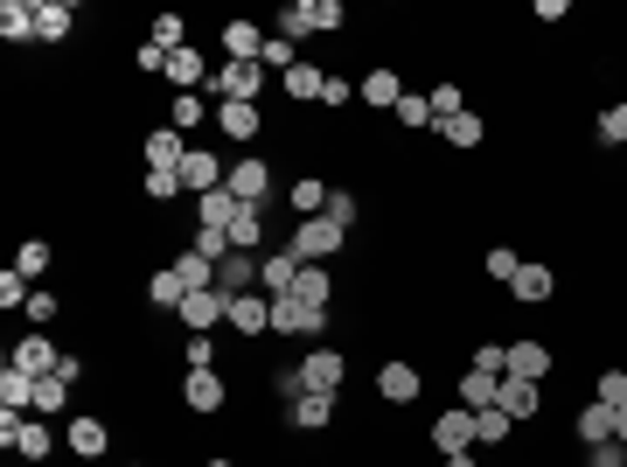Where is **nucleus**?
<instances>
[{
    "instance_id": "c03bdc74",
    "label": "nucleus",
    "mask_w": 627,
    "mask_h": 467,
    "mask_svg": "<svg viewBox=\"0 0 627 467\" xmlns=\"http://www.w3.org/2000/svg\"><path fill=\"white\" fill-rule=\"evenodd\" d=\"M272 35H287V43L300 49V35H314V22H307V0H293V8H279V22H272Z\"/></svg>"
},
{
    "instance_id": "20e7f679",
    "label": "nucleus",
    "mask_w": 627,
    "mask_h": 467,
    "mask_svg": "<svg viewBox=\"0 0 627 467\" xmlns=\"http://www.w3.org/2000/svg\"><path fill=\"white\" fill-rule=\"evenodd\" d=\"M223 189H231L237 202H265V210H272V161H265V154H237Z\"/></svg>"
},
{
    "instance_id": "aec40b11",
    "label": "nucleus",
    "mask_w": 627,
    "mask_h": 467,
    "mask_svg": "<svg viewBox=\"0 0 627 467\" xmlns=\"http://www.w3.org/2000/svg\"><path fill=\"white\" fill-rule=\"evenodd\" d=\"M356 98H363L370 112H397V98H405V78H397V70H370V78L356 84Z\"/></svg>"
},
{
    "instance_id": "e433bc0d",
    "label": "nucleus",
    "mask_w": 627,
    "mask_h": 467,
    "mask_svg": "<svg viewBox=\"0 0 627 467\" xmlns=\"http://www.w3.org/2000/svg\"><path fill=\"white\" fill-rule=\"evenodd\" d=\"M397 126H405V133H432V98L426 91H405V98H397V112H391Z\"/></svg>"
},
{
    "instance_id": "a19ab883",
    "label": "nucleus",
    "mask_w": 627,
    "mask_h": 467,
    "mask_svg": "<svg viewBox=\"0 0 627 467\" xmlns=\"http://www.w3.org/2000/svg\"><path fill=\"white\" fill-rule=\"evenodd\" d=\"M188 252H202L209 266H223V258H231L237 245H231V231H209V223H196V237H188Z\"/></svg>"
},
{
    "instance_id": "7ed1b4c3",
    "label": "nucleus",
    "mask_w": 627,
    "mask_h": 467,
    "mask_svg": "<svg viewBox=\"0 0 627 467\" xmlns=\"http://www.w3.org/2000/svg\"><path fill=\"white\" fill-rule=\"evenodd\" d=\"M300 384L341 398V384H349V357H341V349H328V342H314L307 357H300Z\"/></svg>"
},
{
    "instance_id": "6e6d98bb",
    "label": "nucleus",
    "mask_w": 627,
    "mask_h": 467,
    "mask_svg": "<svg viewBox=\"0 0 627 467\" xmlns=\"http://www.w3.org/2000/svg\"><path fill=\"white\" fill-rule=\"evenodd\" d=\"M321 217H328V223H341V231H349V223L363 217V202H356L349 189H335V196H328V210H321Z\"/></svg>"
},
{
    "instance_id": "09e8293b",
    "label": "nucleus",
    "mask_w": 627,
    "mask_h": 467,
    "mask_svg": "<svg viewBox=\"0 0 627 467\" xmlns=\"http://www.w3.org/2000/svg\"><path fill=\"white\" fill-rule=\"evenodd\" d=\"M154 43H161L167 56L188 49V22H182V14H154Z\"/></svg>"
},
{
    "instance_id": "ea45409f",
    "label": "nucleus",
    "mask_w": 627,
    "mask_h": 467,
    "mask_svg": "<svg viewBox=\"0 0 627 467\" xmlns=\"http://www.w3.org/2000/svg\"><path fill=\"white\" fill-rule=\"evenodd\" d=\"M49 446H56V433H49L43 419H28L22 433H14V454H22V460H49Z\"/></svg>"
},
{
    "instance_id": "3c124183",
    "label": "nucleus",
    "mask_w": 627,
    "mask_h": 467,
    "mask_svg": "<svg viewBox=\"0 0 627 467\" xmlns=\"http://www.w3.org/2000/svg\"><path fill=\"white\" fill-rule=\"evenodd\" d=\"M63 405H70L63 377H35V412H63Z\"/></svg>"
},
{
    "instance_id": "bf43d9fd",
    "label": "nucleus",
    "mask_w": 627,
    "mask_h": 467,
    "mask_svg": "<svg viewBox=\"0 0 627 467\" xmlns=\"http://www.w3.org/2000/svg\"><path fill=\"white\" fill-rule=\"evenodd\" d=\"M132 63H140V70H147V78H167V49L154 43V35H147V43H140V49H132Z\"/></svg>"
},
{
    "instance_id": "0eeeda50",
    "label": "nucleus",
    "mask_w": 627,
    "mask_h": 467,
    "mask_svg": "<svg viewBox=\"0 0 627 467\" xmlns=\"http://www.w3.org/2000/svg\"><path fill=\"white\" fill-rule=\"evenodd\" d=\"M293 279H300V252H293V245H272V252L258 258V293H265V301L293 293Z\"/></svg>"
},
{
    "instance_id": "2eb2a0df",
    "label": "nucleus",
    "mask_w": 627,
    "mask_h": 467,
    "mask_svg": "<svg viewBox=\"0 0 627 467\" xmlns=\"http://www.w3.org/2000/svg\"><path fill=\"white\" fill-rule=\"evenodd\" d=\"M496 405H502V412L523 425V419H537V412H544V384H530V377H502Z\"/></svg>"
},
{
    "instance_id": "423d86ee",
    "label": "nucleus",
    "mask_w": 627,
    "mask_h": 467,
    "mask_svg": "<svg viewBox=\"0 0 627 467\" xmlns=\"http://www.w3.org/2000/svg\"><path fill=\"white\" fill-rule=\"evenodd\" d=\"M223 405H231V384L217 377V370H188L182 377V412H223Z\"/></svg>"
},
{
    "instance_id": "5fc2aeb1",
    "label": "nucleus",
    "mask_w": 627,
    "mask_h": 467,
    "mask_svg": "<svg viewBox=\"0 0 627 467\" xmlns=\"http://www.w3.org/2000/svg\"><path fill=\"white\" fill-rule=\"evenodd\" d=\"M182 363H188V370H217V342H209V335H188V342H182Z\"/></svg>"
},
{
    "instance_id": "ddd939ff",
    "label": "nucleus",
    "mask_w": 627,
    "mask_h": 467,
    "mask_svg": "<svg viewBox=\"0 0 627 467\" xmlns=\"http://www.w3.org/2000/svg\"><path fill=\"white\" fill-rule=\"evenodd\" d=\"M70 454H78V460L112 454V425H105L98 412H70Z\"/></svg>"
},
{
    "instance_id": "72a5a7b5",
    "label": "nucleus",
    "mask_w": 627,
    "mask_h": 467,
    "mask_svg": "<svg viewBox=\"0 0 627 467\" xmlns=\"http://www.w3.org/2000/svg\"><path fill=\"white\" fill-rule=\"evenodd\" d=\"M231 217H237V196H231V189L196 196V223H209V231H231Z\"/></svg>"
},
{
    "instance_id": "5701e85b",
    "label": "nucleus",
    "mask_w": 627,
    "mask_h": 467,
    "mask_svg": "<svg viewBox=\"0 0 627 467\" xmlns=\"http://www.w3.org/2000/svg\"><path fill=\"white\" fill-rule=\"evenodd\" d=\"M231 328L237 335H272V301H265V293H237V301H231Z\"/></svg>"
},
{
    "instance_id": "f3484780",
    "label": "nucleus",
    "mask_w": 627,
    "mask_h": 467,
    "mask_svg": "<svg viewBox=\"0 0 627 467\" xmlns=\"http://www.w3.org/2000/svg\"><path fill=\"white\" fill-rule=\"evenodd\" d=\"M217 293H223V301H237V293H258V258H252V252H231V258L217 266Z\"/></svg>"
},
{
    "instance_id": "603ef678",
    "label": "nucleus",
    "mask_w": 627,
    "mask_h": 467,
    "mask_svg": "<svg viewBox=\"0 0 627 467\" xmlns=\"http://www.w3.org/2000/svg\"><path fill=\"white\" fill-rule=\"evenodd\" d=\"M481 266H488V279H502V287H509L523 258H516V245H488V258H481Z\"/></svg>"
},
{
    "instance_id": "9b49d317",
    "label": "nucleus",
    "mask_w": 627,
    "mask_h": 467,
    "mask_svg": "<svg viewBox=\"0 0 627 467\" xmlns=\"http://www.w3.org/2000/svg\"><path fill=\"white\" fill-rule=\"evenodd\" d=\"M8 363H14V370H28V377H56V363H63V349H56L49 335L35 328V335H22V342H14V357H8Z\"/></svg>"
},
{
    "instance_id": "bb28decb",
    "label": "nucleus",
    "mask_w": 627,
    "mask_h": 467,
    "mask_svg": "<svg viewBox=\"0 0 627 467\" xmlns=\"http://www.w3.org/2000/svg\"><path fill=\"white\" fill-rule=\"evenodd\" d=\"M496 390H502V377H496V370H461V405H467V412H488V405H496Z\"/></svg>"
},
{
    "instance_id": "e2e57ef3",
    "label": "nucleus",
    "mask_w": 627,
    "mask_h": 467,
    "mask_svg": "<svg viewBox=\"0 0 627 467\" xmlns=\"http://www.w3.org/2000/svg\"><path fill=\"white\" fill-rule=\"evenodd\" d=\"M446 467H481V460H474V446H467V454H446Z\"/></svg>"
},
{
    "instance_id": "4468645a",
    "label": "nucleus",
    "mask_w": 627,
    "mask_h": 467,
    "mask_svg": "<svg viewBox=\"0 0 627 467\" xmlns=\"http://www.w3.org/2000/svg\"><path fill=\"white\" fill-rule=\"evenodd\" d=\"M432 446H440V460H446V454H467V446H474V412H467V405H453V412L432 419Z\"/></svg>"
},
{
    "instance_id": "cd10ccee",
    "label": "nucleus",
    "mask_w": 627,
    "mask_h": 467,
    "mask_svg": "<svg viewBox=\"0 0 627 467\" xmlns=\"http://www.w3.org/2000/svg\"><path fill=\"white\" fill-rule=\"evenodd\" d=\"M0 412H35V377L28 370H0Z\"/></svg>"
},
{
    "instance_id": "7c9ffc66",
    "label": "nucleus",
    "mask_w": 627,
    "mask_h": 467,
    "mask_svg": "<svg viewBox=\"0 0 627 467\" xmlns=\"http://www.w3.org/2000/svg\"><path fill=\"white\" fill-rule=\"evenodd\" d=\"M572 433H579V446H600V440H614V405H585V412L572 419Z\"/></svg>"
},
{
    "instance_id": "a878e982",
    "label": "nucleus",
    "mask_w": 627,
    "mask_h": 467,
    "mask_svg": "<svg viewBox=\"0 0 627 467\" xmlns=\"http://www.w3.org/2000/svg\"><path fill=\"white\" fill-rule=\"evenodd\" d=\"M279 84H287V98H293V105H321V84H328V70L300 56V63H293V70H287Z\"/></svg>"
},
{
    "instance_id": "6e6552de",
    "label": "nucleus",
    "mask_w": 627,
    "mask_h": 467,
    "mask_svg": "<svg viewBox=\"0 0 627 467\" xmlns=\"http://www.w3.org/2000/svg\"><path fill=\"white\" fill-rule=\"evenodd\" d=\"M509 293H516V307H550V293H558V272L537 266V258H523L516 279H509Z\"/></svg>"
},
{
    "instance_id": "2f4dec72",
    "label": "nucleus",
    "mask_w": 627,
    "mask_h": 467,
    "mask_svg": "<svg viewBox=\"0 0 627 467\" xmlns=\"http://www.w3.org/2000/svg\"><path fill=\"white\" fill-rule=\"evenodd\" d=\"M328 182H321V175H300L293 182V189H287V202H293V217H321V210H328Z\"/></svg>"
},
{
    "instance_id": "de8ad7c7",
    "label": "nucleus",
    "mask_w": 627,
    "mask_h": 467,
    "mask_svg": "<svg viewBox=\"0 0 627 467\" xmlns=\"http://www.w3.org/2000/svg\"><path fill=\"white\" fill-rule=\"evenodd\" d=\"M258 63L272 70V78H287V70L300 63V56H293V43H287V35H265V56H258Z\"/></svg>"
},
{
    "instance_id": "4be33fe9",
    "label": "nucleus",
    "mask_w": 627,
    "mask_h": 467,
    "mask_svg": "<svg viewBox=\"0 0 627 467\" xmlns=\"http://www.w3.org/2000/svg\"><path fill=\"white\" fill-rule=\"evenodd\" d=\"M223 56H231V63H258V56H265V28L258 22H223Z\"/></svg>"
},
{
    "instance_id": "c756f323",
    "label": "nucleus",
    "mask_w": 627,
    "mask_h": 467,
    "mask_svg": "<svg viewBox=\"0 0 627 467\" xmlns=\"http://www.w3.org/2000/svg\"><path fill=\"white\" fill-rule=\"evenodd\" d=\"M182 301H188V287L175 279V266H161L154 279H147V307H161V314H182Z\"/></svg>"
},
{
    "instance_id": "412c9836",
    "label": "nucleus",
    "mask_w": 627,
    "mask_h": 467,
    "mask_svg": "<svg viewBox=\"0 0 627 467\" xmlns=\"http://www.w3.org/2000/svg\"><path fill=\"white\" fill-rule=\"evenodd\" d=\"M140 154H147V167H175V175H182L188 147H182V133H175V126H154V133L140 140Z\"/></svg>"
},
{
    "instance_id": "680f3d73",
    "label": "nucleus",
    "mask_w": 627,
    "mask_h": 467,
    "mask_svg": "<svg viewBox=\"0 0 627 467\" xmlns=\"http://www.w3.org/2000/svg\"><path fill=\"white\" fill-rule=\"evenodd\" d=\"M321 105H328V112L349 105V78H328V84H321Z\"/></svg>"
},
{
    "instance_id": "052dcab7",
    "label": "nucleus",
    "mask_w": 627,
    "mask_h": 467,
    "mask_svg": "<svg viewBox=\"0 0 627 467\" xmlns=\"http://www.w3.org/2000/svg\"><path fill=\"white\" fill-rule=\"evenodd\" d=\"M585 467H627V446H620V440H600V446H585Z\"/></svg>"
},
{
    "instance_id": "13d9d810",
    "label": "nucleus",
    "mask_w": 627,
    "mask_h": 467,
    "mask_svg": "<svg viewBox=\"0 0 627 467\" xmlns=\"http://www.w3.org/2000/svg\"><path fill=\"white\" fill-rule=\"evenodd\" d=\"M600 140L606 147H627V105H606L600 112Z\"/></svg>"
},
{
    "instance_id": "37998d69",
    "label": "nucleus",
    "mask_w": 627,
    "mask_h": 467,
    "mask_svg": "<svg viewBox=\"0 0 627 467\" xmlns=\"http://www.w3.org/2000/svg\"><path fill=\"white\" fill-rule=\"evenodd\" d=\"M426 98H432V133H440L446 119H461V112H467V105H461V84H432Z\"/></svg>"
},
{
    "instance_id": "dca6fc26",
    "label": "nucleus",
    "mask_w": 627,
    "mask_h": 467,
    "mask_svg": "<svg viewBox=\"0 0 627 467\" xmlns=\"http://www.w3.org/2000/svg\"><path fill=\"white\" fill-rule=\"evenodd\" d=\"M70 28H78L70 0H35V43H70Z\"/></svg>"
},
{
    "instance_id": "b1692460",
    "label": "nucleus",
    "mask_w": 627,
    "mask_h": 467,
    "mask_svg": "<svg viewBox=\"0 0 627 467\" xmlns=\"http://www.w3.org/2000/svg\"><path fill=\"white\" fill-rule=\"evenodd\" d=\"M509 377L544 384V377H550V349H544V342H530V335H523V342H509Z\"/></svg>"
},
{
    "instance_id": "8fccbe9b",
    "label": "nucleus",
    "mask_w": 627,
    "mask_h": 467,
    "mask_svg": "<svg viewBox=\"0 0 627 467\" xmlns=\"http://www.w3.org/2000/svg\"><path fill=\"white\" fill-rule=\"evenodd\" d=\"M140 189L154 196V202H175V196H182V175H175V167H147V182H140Z\"/></svg>"
},
{
    "instance_id": "69168bd1",
    "label": "nucleus",
    "mask_w": 627,
    "mask_h": 467,
    "mask_svg": "<svg viewBox=\"0 0 627 467\" xmlns=\"http://www.w3.org/2000/svg\"><path fill=\"white\" fill-rule=\"evenodd\" d=\"M202 467H237V460H223V454H217V460H202Z\"/></svg>"
},
{
    "instance_id": "f257e3e1",
    "label": "nucleus",
    "mask_w": 627,
    "mask_h": 467,
    "mask_svg": "<svg viewBox=\"0 0 627 467\" xmlns=\"http://www.w3.org/2000/svg\"><path fill=\"white\" fill-rule=\"evenodd\" d=\"M265 84H272V70H265V63H223V70H209L217 105H258Z\"/></svg>"
},
{
    "instance_id": "c85d7f7f",
    "label": "nucleus",
    "mask_w": 627,
    "mask_h": 467,
    "mask_svg": "<svg viewBox=\"0 0 627 467\" xmlns=\"http://www.w3.org/2000/svg\"><path fill=\"white\" fill-rule=\"evenodd\" d=\"M293 301L328 307V301H335V272H328V266H300V279H293Z\"/></svg>"
},
{
    "instance_id": "f704fd0d",
    "label": "nucleus",
    "mask_w": 627,
    "mask_h": 467,
    "mask_svg": "<svg viewBox=\"0 0 627 467\" xmlns=\"http://www.w3.org/2000/svg\"><path fill=\"white\" fill-rule=\"evenodd\" d=\"M509 433H516V419H509L502 405H488V412H474V446H509Z\"/></svg>"
},
{
    "instance_id": "338daca9",
    "label": "nucleus",
    "mask_w": 627,
    "mask_h": 467,
    "mask_svg": "<svg viewBox=\"0 0 627 467\" xmlns=\"http://www.w3.org/2000/svg\"><path fill=\"white\" fill-rule=\"evenodd\" d=\"M126 467H140V460H126Z\"/></svg>"
},
{
    "instance_id": "39448f33",
    "label": "nucleus",
    "mask_w": 627,
    "mask_h": 467,
    "mask_svg": "<svg viewBox=\"0 0 627 467\" xmlns=\"http://www.w3.org/2000/svg\"><path fill=\"white\" fill-rule=\"evenodd\" d=\"M231 182V161L217 154V147H188V161H182V189L188 196H209V189H223Z\"/></svg>"
},
{
    "instance_id": "473e14b6",
    "label": "nucleus",
    "mask_w": 627,
    "mask_h": 467,
    "mask_svg": "<svg viewBox=\"0 0 627 467\" xmlns=\"http://www.w3.org/2000/svg\"><path fill=\"white\" fill-rule=\"evenodd\" d=\"M0 35L8 43H35V0H0Z\"/></svg>"
},
{
    "instance_id": "f03ea898",
    "label": "nucleus",
    "mask_w": 627,
    "mask_h": 467,
    "mask_svg": "<svg viewBox=\"0 0 627 467\" xmlns=\"http://www.w3.org/2000/svg\"><path fill=\"white\" fill-rule=\"evenodd\" d=\"M287 245L300 252V266H328V258L349 245V231H341V223H328V217H300Z\"/></svg>"
},
{
    "instance_id": "c9c22d12",
    "label": "nucleus",
    "mask_w": 627,
    "mask_h": 467,
    "mask_svg": "<svg viewBox=\"0 0 627 467\" xmlns=\"http://www.w3.org/2000/svg\"><path fill=\"white\" fill-rule=\"evenodd\" d=\"M175 279H182L188 293H209V287H217V266H209L202 252H188V245H182V258H175Z\"/></svg>"
},
{
    "instance_id": "58836bf2",
    "label": "nucleus",
    "mask_w": 627,
    "mask_h": 467,
    "mask_svg": "<svg viewBox=\"0 0 627 467\" xmlns=\"http://www.w3.org/2000/svg\"><path fill=\"white\" fill-rule=\"evenodd\" d=\"M440 140H446V147H461V154H467V147H481V140H488L481 112H461V119H446V126H440Z\"/></svg>"
},
{
    "instance_id": "393cba45",
    "label": "nucleus",
    "mask_w": 627,
    "mask_h": 467,
    "mask_svg": "<svg viewBox=\"0 0 627 467\" xmlns=\"http://www.w3.org/2000/svg\"><path fill=\"white\" fill-rule=\"evenodd\" d=\"M167 84H175V91H202V84H209V63H202V49H196V43L167 56Z\"/></svg>"
},
{
    "instance_id": "f8f14e48",
    "label": "nucleus",
    "mask_w": 627,
    "mask_h": 467,
    "mask_svg": "<svg viewBox=\"0 0 627 467\" xmlns=\"http://www.w3.org/2000/svg\"><path fill=\"white\" fill-rule=\"evenodd\" d=\"M223 322H231V301H223L217 287H209V293H188V301H182V328H188V335H209V328H223Z\"/></svg>"
},
{
    "instance_id": "4c0bfd02",
    "label": "nucleus",
    "mask_w": 627,
    "mask_h": 467,
    "mask_svg": "<svg viewBox=\"0 0 627 467\" xmlns=\"http://www.w3.org/2000/svg\"><path fill=\"white\" fill-rule=\"evenodd\" d=\"M202 119H217V112L202 105V91H175V105H167V126H175V133H188V126H202Z\"/></svg>"
},
{
    "instance_id": "9d476101",
    "label": "nucleus",
    "mask_w": 627,
    "mask_h": 467,
    "mask_svg": "<svg viewBox=\"0 0 627 467\" xmlns=\"http://www.w3.org/2000/svg\"><path fill=\"white\" fill-rule=\"evenodd\" d=\"M418 390H426V377H418V363H405V357H391L384 370H376V398H384V405H411Z\"/></svg>"
},
{
    "instance_id": "a18cd8bd",
    "label": "nucleus",
    "mask_w": 627,
    "mask_h": 467,
    "mask_svg": "<svg viewBox=\"0 0 627 467\" xmlns=\"http://www.w3.org/2000/svg\"><path fill=\"white\" fill-rule=\"evenodd\" d=\"M49 258H56V252L43 245V237H28V245L14 252V272H22V279H43V272H49Z\"/></svg>"
},
{
    "instance_id": "1a4fd4ad",
    "label": "nucleus",
    "mask_w": 627,
    "mask_h": 467,
    "mask_svg": "<svg viewBox=\"0 0 627 467\" xmlns=\"http://www.w3.org/2000/svg\"><path fill=\"white\" fill-rule=\"evenodd\" d=\"M265 231H272V210H265V202H237V217H231V245L252 252V258H265Z\"/></svg>"
},
{
    "instance_id": "6ab92c4d",
    "label": "nucleus",
    "mask_w": 627,
    "mask_h": 467,
    "mask_svg": "<svg viewBox=\"0 0 627 467\" xmlns=\"http://www.w3.org/2000/svg\"><path fill=\"white\" fill-rule=\"evenodd\" d=\"M217 133H231L237 147H252L265 133V112L258 105H217Z\"/></svg>"
},
{
    "instance_id": "864d4df0",
    "label": "nucleus",
    "mask_w": 627,
    "mask_h": 467,
    "mask_svg": "<svg viewBox=\"0 0 627 467\" xmlns=\"http://www.w3.org/2000/svg\"><path fill=\"white\" fill-rule=\"evenodd\" d=\"M22 314H28V322H35V328H49V322H56V314H63V293H43V287H35V301H28Z\"/></svg>"
},
{
    "instance_id": "49530a36",
    "label": "nucleus",
    "mask_w": 627,
    "mask_h": 467,
    "mask_svg": "<svg viewBox=\"0 0 627 467\" xmlns=\"http://www.w3.org/2000/svg\"><path fill=\"white\" fill-rule=\"evenodd\" d=\"M593 398H600V405H614V412H620V405H627V370H620V363H606V370H600Z\"/></svg>"
},
{
    "instance_id": "a211bd4d",
    "label": "nucleus",
    "mask_w": 627,
    "mask_h": 467,
    "mask_svg": "<svg viewBox=\"0 0 627 467\" xmlns=\"http://www.w3.org/2000/svg\"><path fill=\"white\" fill-rule=\"evenodd\" d=\"M335 412H341V405H335V398H328V390H300V398H293V405H287V419H293V425H300V433H321V425H328V419H335Z\"/></svg>"
},
{
    "instance_id": "0e129e2a",
    "label": "nucleus",
    "mask_w": 627,
    "mask_h": 467,
    "mask_svg": "<svg viewBox=\"0 0 627 467\" xmlns=\"http://www.w3.org/2000/svg\"><path fill=\"white\" fill-rule=\"evenodd\" d=\"M614 440L627 446V405H620V412H614Z\"/></svg>"
},
{
    "instance_id": "79ce46f5",
    "label": "nucleus",
    "mask_w": 627,
    "mask_h": 467,
    "mask_svg": "<svg viewBox=\"0 0 627 467\" xmlns=\"http://www.w3.org/2000/svg\"><path fill=\"white\" fill-rule=\"evenodd\" d=\"M307 22H314V35H341L349 28V8L341 0H307Z\"/></svg>"
},
{
    "instance_id": "4d7b16f0",
    "label": "nucleus",
    "mask_w": 627,
    "mask_h": 467,
    "mask_svg": "<svg viewBox=\"0 0 627 467\" xmlns=\"http://www.w3.org/2000/svg\"><path fill=\"white\" fill-rule=\"evenodd\" d=\"M467 363H474V370H496V377H509V342H481Z\"/></svg>"
}]
</instances>
